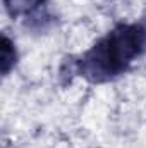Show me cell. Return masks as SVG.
I'll use <instances>...</instances> for the list:
<instances>
[{"mask_svg": "<svg viewBox=\"0 0 146 148\" xmlns=\"http://www.w3.org/2000/svg\"><path fill=\"white\" fill-rule=\"evenodd\" d=\"M17 62V48H16V43L7 36V35H2V53H0V69L2 74L7 76L14 69Z\"/></svg>", "mask_w": 146, "mask_h": 148, "instance_id": "obj_3", "label": "cell"}, {"mask_svg": "<svg viewBox=\"0 0 146 148\" xmlns=\"http://www.w3.org/2000/svg\"><path fill=\"white\" fill-rule=\"evenodd\" d=\"M45 5L46 0H3V7L12 19L26 17V24L29 23V26L35 28V23H38V29H45L40 17L52 19V16L45 10Z\"/></svg>", "mask_w": 146, "mask_h": 148, "instance_id": "obj_2", "label": "cell"}, {"mask_svg": "<svg viewBox=\"0 0 146 148\" xmlns=\"http://www.w3.org/2000/svg\"><path fill=\"white\" fill-rule=\"evenodd\" d=\"M146 53V14L139 23H120L84 53L71 57L60 76H81L89 83H107L124 74Z\"/></svg>", "mask_w": 146, "mask_h": 148, "instance_id": "obj_1", "label": "cell"}]
</instances>
